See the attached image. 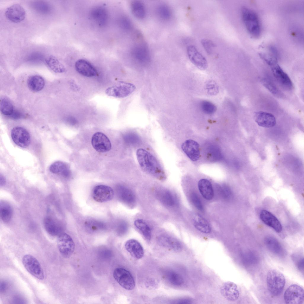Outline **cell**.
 I'll return each instance as SVG.
<instances>
[{"mask_svg": "<svg viewBox=\"0 0 304 304\" xmlns=\"http://www.w3.org/2000/svg\"><path fill=\"white\" fill-rule=\"evenodd\" d=\"M137 159L143 171L160 180L166 178L164 170L157 159L146 150L139 148L136 151Z\"/></svg>", "mask_w": 304, "mask_h": 304, "instance_id": "cell-1", "label": "cell"}, {"mask_svg": "<svg viewBox=\"0 0 304 304\" xmlns=\"http://www.w3.org/2000/svg\"><path fill=\"white\" fill-rule=\"evenodd\" d=\"M242 20L250 34L255 38L259 37L261 33V26L258 15L252 10L243 7L241 10Z\"/></svg>", "mask_w": 304, "mask_h": 304, "instance_id": "cell-2", "label": "cell"}, {"mask_svg": "<svg viewBox=\"0 0 304 304\" xmlns=\"http://www.w3.org/2000/svg\"><path fill=\"white\" fill-rule=\"evenodd\" d=\"M285 282L284 275L278 271L272 269L268 272L266 278L267 288L272 296L277 297L281 294Z\"/></svg>", "mask_w": 304, "mask_h": 304, "instance_id": "cell-3", "label": "cell"}, {"mask_svg": "<svg viewBox=\"0 0 304 304\" xmlns=\"http://www.w3.org/2000/svg\"><path fill=\"white\" fill-rule=\"evenodd\" d=\"M135 88V86L133 84L123 81H119L107 88L105 93L108 96L123 98L129 95L134 91Z\"/></svg>", "mask_w": 304, "mask_h": 304, "instance_id": "cell-4", "label": "cell"}, {"mask_svg": "<svg viewBox=\"0 0 304 304\" xmlns=\"http://www.w3.org/2000/svg\"><path fill=\"white\" fill-rule=\"evenodd\" d=\"M304 289L300 286L293 284L289 286L285 292L284 298L286 303L301 304L304 301Z\"/></svg>", "mask_w": 304, "mask_h": 304, "instance_id": "cell-5", "label": "cell"}, {"mask_svg": "<svg viewBox=\"0 0 304 304\" xmlns=\"http://www.w3.org/2000/svg\"><path fill=\"white\" fill-rule=\"evenodd\" d=\"M22 262L25 269L31 275L39 279H44L43 270L39 262L34 256L25 255L22 258Z\"/></svg>", "mask_w": 304, "mask_h": 304, "instance_id": "cell-6", "label": "cell"}, {"mask_svg": "<svg viewBox=\"0 0 304 304\" xmlns=\"http://www.w3.org/2000/svg\"><path fill=\"white\" fill-rule=\"evenodd\" d=\"M113 276L118 284L124 289L132 290L134 288V280L131 274L126 270L122 268L115 269L113 273Z\"/></svg>", "mask_w": 304, "mask_h": 304, "instance_id": "cell-7", "label": "cell"}, {"mask_svg": "<svg viewBox=\"0 0 304 304\" xmlns=\"http://www.w3.org/2000/svg\"><path fill=\"white\" fill-rule=\"evenodd\" d=\"M57 243L59 251L63 257L68 258L72 255L75 250V245L69 235L62 233L58 236Z\"/></svg>", "mask_w": 304, "mask_h": 304, "instance_id": "cell-8", "label": "cell"}, {"mask_svg": "<svg viewBox=\"0 0 304 304\" xmlns=\"http://www.w3.org/2000/svg\"><path fill=\"white\" fill-rule=\"evenodd\" d=\"M114 191L110 187L104 185L95 186L92 191V196L96 201L103 202L112 200L114 196Z\"/></svg>", "mask_w": 304, "mask_h": 304, "instance_id": "cell-9", "label": "cell"}, {"mask_svg": "<svg viewBox=\"0 0 304 304\" xmlns=\"http://www.w3.org/2000/svg\"><path fill=\"white\" fill-rule=\"evenodd\" d=\"M11 136L14 142L22 148H26L30 143V137L28 131L25 128L17 126L12 130Z\"/></svg>", "mask_w": 304, "mask_h": 304, "instance_id": "cell-10", "label": "cell"}, {"mask_svg": "<svg viewBox=\"0 0 304 304\" xmlns=\"http://www.w3.org/2000/svg\"><path fill=\"white\" fill-rule=\"evenodd\" d=\"M91 144L97 152L104 153L110 150L111 148V142L107 137L101 132H97L93 136Z\"/></svg>", "mask_w": 304, "mask_h": 304, "instance_id": "cell-11", "label": "cell"}, {"mask_svg": "<svg viewBox=\"0 0 304 304\" xmlns=\"http://www.w3.org/2000/svg\"><path fill=\"white\" fill-rule=\"evenodd\" d=\"M269 66L274 76L280 84L286 89H292L293 84L292 80L278 64L277 61L274 62Z\"/></svg>", "mask_w": 304, "mask_h": 304, "instance_id": "cell-12", "label": "cell"}, {"mask_svg": "<svg viewBox=\"0 0 304 304\" xmlns=\"http://www.w3.org/2000/svg\"><path fill=\"white\" fill-rule=\"evenodd\" d=\"M187 53L191 62L197 67L201 70L207 68L208 64L206 59L194 46H188L187 48Z\"/></svg>", "mask_w": 304, "mask_h": 304, "instance_id": "cell-13", "label": "cell"}, {"mask_svg": "<svg viewBox=\"0 0 304 304\" xmlns=\"http://www.w3.org/2000/svg\"><path fill=\"white\" fill-rule=\"evenodd\" d=\"M26 13L24 8L18 4H14L8 7L5 12V15L9 20L14 23H20L24 20Z\"/></svg>", "mask_w": 304, "mask_h": 304, "instance_id": "cell-14", "label": "cell"}, {"mask_svg": "<svg viewBox=\"0 0 304 304\" xmlns=\"http://www.w3.org/2000/svg\"><path fill=\"white\" fill-rule=\"evenodd\" d=\"M181 148L192 161H196L199 159L200 155L199 145L197 142L192 140H187L182 144Z\"/></svg>", "mask_w": 304, "mask_h": 304, "instance_id": "cell-15", "label": "cell"}, {"mask_svg": "<svg viewBox=\"0 0 304 304\" xmlns=\"http://www.w3.org/2000/svg\"><path fill=\"white\" fill-rule=\"evenodd\" d=\"M221 295L227 300L235 301L239 297L240 292L237 285L234 283L228 281L224 283L220 288Z\"/></svg>", "mask_w": 304, "mask_h": 304, "instance_id": "cell-16", "label": "cell"}, {"mask_svg": "<svg viewBox=\"0 0 304 304\" xmlns=\"http://www.w3.org/2000/svg\"><path fill=\"white\" fill-rule=\"evenodd\" d=\"M77 71L80 75L86 77H93L97 74L96 70L89 62L83 59L77 60L75 64Z\"/></svg>", "mask_w": 304, "mask_h": 304, "instance_id": "cell-17", "label": "cell"}, {"mask_svg": "<svg viewBox=\"0 0 304 304\" xmlns=\"http://www.w3.org/2000/svg\"><path fill=\"white\" fill-rule=\"evenodd\" d=\"M261 220L266 225L273 229L278 233L282 230V226L280 222L273 214L266 210H262L260 213Z\"/></svg>", "mask_w": 304, "mask_h": 304, "instance_id": "cell-18", "label": "cell"}, {"mask_svg": "<svg viewBox=\"0 0 304 304\" xmlns=\"http://www.w3.org/2000/svg\"><path fill=\"white\" fill-rule=\"evenodd\" d=\"M256 122L259 126L265 128H271L276 124L275 116L271 113L262 111L256 112L254 115Z\"/></svg>", "mask_w": 304, "mask_h": 304, "instance_id": "cell-19", "label": "cell"}, {"mask_svg": "<svg viewBox=\"0 0 304 304\" xmlns=\"http://www.w3.org/2000/svg\"><path fill=\"white\" fill-rule=\"evenodd\" d=\"M126 250L133 257L137 259L142 258L144 255L143 247L137 240L131 239L127 240L125 244Z\"/></svg>", "mask_w": 304, "mask_h": 304, "instance_id": "cell-20", "label": "cell"}, {"mask_svg": "<svg viewBox=\"0 0 304 304\" xmlns=\"http://www.w3.org/2000/svg\"><path fill=\"white\" fill-rule=\"evenodd\" d=\"M90 16L99 26H103L107 23L108 15L106 9L103 7H97L94 8L91 11Z\"/></svg>", "mask_w": 304, "mask_h": 304, "instance_id": "cell-21", "label": "cell"}, {"mask_svg": "<svg viewBox=\"0 0 304 304\" xmlns=\"http://www.w3.org/2000/svg\"><path fill=\"white\" fill-rule=\"evenodd\" d=\"M159 244L161 246L173 251L178 252L182 249V246L177 239L172 237L162 235L157 238Z\"/></svg>", "mask_w": 304, "mask_h": 304, "instance_id": "cell-22", "label": "cell"}, {"mask_svg": "<svg viewBox=\"0 0 304 304\" xmlns=\"http://www.w3.org/2000/svg\"><path fill=\"white\" fill-rule=\"evenodd\" d=\"M131 52L132 56L140 61L146 62L150 59L149 51L145 44H141L136 45L132 48Z\"/></svg>", "mask_w": 304, "mask_h": 304, "instance_id": "cell-23", "label": "cell"}, {"mask_svg": "<svg viewBox=\"0 0 304 304\" xmlns=\"http://www.w3.org/2000/svg\"><path fill=\"white\" fill-rule=\"evenodd\" d=\"M116 191L119 198L124 203L130 205H133L135 203V195L129 189L119 185L117 188Z\"/></svg>", "mask_w": 304, "mask_h": 304, "instance_id": "cell-24", "label": "cell"}, {"mask_svg": "<svg viewBox=\"0 0 304 304\" xmlns=\"http://www.w3.org/2000/svg\"><path fill=\"white\" fill-rule=\"evenodd\" d=\"M198 188L202 196L207 200H212L214 196V190L210 182L205 179H200L198 182Z\"/></svg>", "mask_w": 304, "mask_h": 304, "instance_id": "cell-25", "label": "cell"}, {"mask_svg": "<svg viewBox=\"0 0 304 304\" xmlns=\"http://www.w3.org/2000/svg\"><path fill=\"white\" fill-rule=\"evenodd\" d=\"M194 227L200 232L204 233H210L211 231V227L208 222L200 215L195 214L192 219Z\"/></svg>", "mask_w": 304, "mask_h": 304, "instance_id": "cell-26", "label": "cell"}, {"mask_svg": "<svg viewBox=\"0 0 304 304\" xmlns=\"http://www.w3.org/2000/svg\"><path fill=\"white\" fill-rule=\"evenodd\" d=\"M43 223L46 231L50 235L53 236H58L62 233L61 226L52 218L46 217Z\"/></svg>", "mask_w": 304, "mask_h": 304, "instance_id": "cell-27", "label": "cell"}, {"mask_svg": "<svg viewBox=\"0 0 304 304\" xmlns=\"http://www.w3.org/2000/svg\"><path fill=\"white\" fill-rule=\"evenodd\" d=\"M49 170L52 173L61 175L67 178L70 175V171L67 165L61 161H56L53 163L50 166Z\"/></svg>", "mask_w": 304, "mask_h": 304, "instance_id": "cell-28", "label": "cell"}, {"mask_svg": "<svg viewBox=\"0 0 304 304\" xmlns=\"http://www.w3.org/2000/svg\"><path fill=\"white\" fill-rule=\"evenodd\" d=\"M265 244L269 251L274 254L280 255L283 252V248L279 242L275 238L268 236L264 240Z\"/></svg>", "mask_w": 304, "mask_h": 304, "instance_id": "cell-29", "label": "cell"}, {"mask_svg": "<svg viewBox=\"0 0 304 304\" xmlns=\"http://www.w3.org/2000/svg\"><path fill=\"white\" fill-rule=\"evenodd\" d=\"M27 84L29 88L32 91L37 92L42 90L44 87L45 81L41 76L34 75L31 76L28 79Z\"/></svg>", "mask_w": 304, "mask_h": 304, "instance_id": "cell-30", "label": "cell"}, {"mask_svg": "<svg viewBox=\"0 0 304 304\" xmlns=\"http://www.w3.org/2000/svg\"><path fill=\"white\" fill-rule=\"evenodd\" d=\"M45 62L47 66L54 72L61 73L66 70L64 66L56 58L52 55L47 57L45 59Z\"/></svg>", "mask_w": 304, "mask_h": 304, "instance_id": "cell-31", "label": "cell"}, {"mask_svg": "<svg viewBox=\"0 0 304 304\" xmlns=\"http://www.w3.org/2000/svg\"><path fill=\"white\" fill-rule=\"evenodd\" d=\"M160 201L165 205L170 207L177 206L178 199L175 195L170 191H164L161 192L159 196Z\"/></svg>", "mask_w": 304, "mask_h": 304, "instance_id": "cell-32", "label": "cell"}, {"mask_svg": "<svg viewBox=\"0 0 304 304\" xmlns=\"http://www.w3.org/2000/svg\"><path fill=\"white\" fill-rule=\"evenodd\" d=\"M131 9L133 15L138 19H142L145 16V8L144 4L140 1H133L131 3Z\"/></svg>", "mask_w": 304, "mask_h": 304, "instance_id": "cell-33", "label": "cell"}, {"mask_svg": "<svg viewBox=\"0 0 304 304\" xmlns=\"http://www.w3.org/2000/svg\"><path fill=\"white\" fill-rule=\"evenodd\" d=\"M164 276L169 282L173 285L180 286L184 283V281L182 276L173 270H167L165 272Z\"/></svg>", "mask_w": 304, "mask_h": 304, "instance_id": "cell-34", "label": "cell"}, {"mask_svg": "<svg viewBox=\"0 0 304 304\" xmlns=\"http://www.w3.org/2000/svg\"><path fill=\"white\" fill-rule=\"evenodd\" d=\"M134 225L140 231L147 240H151V230L146 222L142 219H139L135 221Z\"/></svg>", "mask_w": 304, "mask_h": 304, "instance_id": "cell-35", "label": "cell"}, {"mask_svg": "<svg viewBox=\"0 0 304 304\" xmlns=\"http://www.w3.org/2000/svg\"><path fill=\"white\" fill-rule=\"evenodd\" d=\"M0 215L1 218L4 223L9 222L11 218L12 210L10 205L4 202H0Z\"/></svg>", "mask_w": 304, "mask_h": 304, "instance_id": "cell-36", "label": "cell"}, {"mask_svg": "<svg viewBox=\"0 0 304 304\" xmlns=\"http://www.w3.org/2000/svg\"><path fill=\"white\" fill-rule=\"evenodd\" d=\"M243 261L245 265L248 266L254 265L259 261V257L254 252L248 251L242 255Z\"/></svg>", "mask_w": 304, "mask_h": 304, "instance_id": "cell-37", "label": "cell"}, {"mask_svg": "<svg viewBox=\"0 0 304 304\" xmlns=\"http://www.w3.org/2000/svg\"><path fill=\"white\" fill-rule=\"evenodd\" d=\"M0 108L1 113L4 115L10 116L14 111L12 104L9 99L6 98L1 99Z\"/></svg>", "mask_w": 304, "mask_h": 304, "instance_id": "cell-38", "label": "cell"}, {"mask_svg": "<svg viewBox=\"0 0 304 304\" xmlns=\"http://www.w3.org/2000/svg\"><path fill=\"white\" fill-rule=\"evenodd\" d=\"M261 82L262 85L273 95L278 97L281 96L282 94L281 91L270 80L263 78L261 79Z\"/></svg>", "mask_w": 304, "mask_h": 304, "instance_id": "cell-39", "label": "cell"}, {"mask_svg": "<svg viewBox=\"0 0 304 304\" xmlns=\"http://www.w3.org/2000/svg\"><path fill=\"white\" fill-rule=\"evenodd\" d=\"M157 12L159 17L164 20H168L171 16V12L170 8L165 4L159 5L157 8Z\"/></svg>", "mask_w": 304, "mask_h": 304, "instance_id": "cell-40", "label": "cell"}, {"mask_svg": "<svg viewBox=\"0 0 304 304\" xmlns=\"http://www.w3.org/2000/svg\"><path fill=\"white\" fill-rule=\"evenodd\" d=\"M86 229L91 232H94L102 229L104 227L102 223L96 221H88L85 224Z\"/></svg>", "mask_w": 304, "mask_h": 304, "instance_id": "cell-41", "label": "cell"}, {"mask_svg": "<svg viewBox=\"0 0 304 304\" xmlns=\"http://www.w3.org/2000/svg\"><path fill=\"white\" fill-rule=\"evenodd\" d=\"M201 107L202 111L207 114H212L216 110V107L215 105L208 101H203L201 104Z\"/></svg>", "mask_w": 304, "mask_h": 304, "instance_id": "cell-42", "label": "cell"}, {"mask_svg": "<svg viewBox=\"0 0 304 304\" xmlns=\"http://www.w3.org/2000/svg\"><path fill=\"white\" fill-rule=\"evenodd\" d=\"M201 42L206 53L209 55L211 54L213 49L215 47V44L210 40L206 39H202Z\"/></svg>", "mask_w": 304, "mask_h": 304, "instance_id": "cell-43", "label": "cell"}, {"mask_svg": "<svg viewBox=\"0 0 304 304\" xmlns=\"http://www.w3.org/2000/svg\"><path fill=\"white\" fill-rule=\"evenodd\" d=\"M191 198L193 205L197 209L200 211L203 210V207L202 202L196 193L194 192L192 193Z\"/></svg>", "mask_w": 304, "mask_h": 304, "instance_id": "cell-44", "label": "cell"}, {"mask_svg": "<svg viewBox=\"0 0 304 304\" xmlns=\"http://www.w3.org/2000/svg\"><path fill=\"white\" fill-rule=\"evenodd\" d=\"M120 21L121 26L124 29L129 30L132 27V23L130 20L127 17H122Z\"/></svg>", "mask_w": 304, "mask_h": 304, "instance_id": "cell-45", "label": "cell"}, {"mask_svg": "<svg viewBox=\"0 0 304 304\" xmlns=\"http://www.w3.org/2000/svg\"><path fill=\"white\" fill-rule=\"evenodd\" d=\"M220 192L222 196L226 199H229L232 195V192L227 186H223L220 188Z\"/></svg>", "mask_w": 304, "mask_h": 304, "instance_id": "cell-46", "label": "cell"}, {"mask_svg": "<svg viewBox=\"0 0 304 304\" xmlns=\"http://www.w3.org/2000/svg\"><path fill=\"white\" fill-rule=\"evenodd\" d=\"M128 226L127 224L125 222H121L119 224L117 228L118 232L121 234L125 233L127 230Z\"/></svg>", "mask_w": 304, "mask_h": 304, "instance_id": "cell-47", "label": "cell"}, {"mask_svg": "<svg viewBox=\"0 0 304 304\" xmlns=\"http://www.w3.org/2000/svg\"><path fill=\"white\" fill-rule=\"evenodd\" d=\"M23 115L22 113L17 110H14L12 114L9 116L14 119H18L22 117Z\"/></svg>", "mask_w": 304, "mask_h": 304, "instance_id": "cell-48", "label": "cell"}, {"mask_svg": "<svg viewBox=\"0 0 304 304\" xmlns=\"http://www.w3.org/2000/svg\"><path fill=\"white\" fill-rule=\"evenodd\" d=\"M192 301V300L189 298H182L177 300L175 301V303L188 304H191Z\"/></svg>", "mask_w": 304, "mask_h": 304, "instance_id": "cell-49", "label": "cell"}, {"mask_svg": "<svg viewBox=\"0 0 304 304\" xmlns=\"http://www.w3.org/2000/svg\"><path fill=\"white\" fill-rule=\"evenodd\" d=\"M304 258L303 257L300 258L297 263V268L301 271L303 272L304 271Z\"/></svg>", "mask_w": 304, "mask_h": 304, "instance_id": "cell-50", "label": "cell"}, {"mask_svg": "<svg viewBox=\"0 0 304 304\" xmlns=\"http://www.w3.org/2000/svg\"><path fill=\"white\" fill-rule=\"evenodd\" d=\"M208 87V91L210 94H213V92H212V90L213 91H214L215 90L217 91H218V88L217 86L214 85H210Z\"/></svg>", "mask_w": 304, "mask_h": 304, "instance_id": "cell-51", "label": "cell"}, {"mask_svg": "<svg viewBox=\"0 0 304 304\" xmlns=\"http://www.w3.org/2000/svg\"><path fill=\"white\" fill-rule=\"evenodd\" d=\"M6 284L4 281H1L0 284V290L1 292H4L6 288Z\"/></svg>", "mask_w": 304, "mask_h": 304, "instance_id": "cell-52", "label": "cell"}, {"mask_svg": "<svg viewBox=\"0 0 304 304\" xmlns=\"http://www.w3.org/2000/svg\"><path fill=\"white\" fill-rule=\"evenodd\" d=\"M6 183V180L4 177L1 174L0 175V186H3Z\"/></svg>", "mask_w": 304, "mask_h": 304, "instance_id": "cell-53", "label": "cell"}]
</instances>
